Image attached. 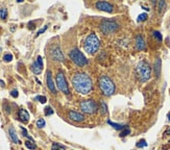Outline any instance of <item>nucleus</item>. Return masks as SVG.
<instances>
[{
  "instance_id": "33",
  "label": "nucleus",
  "mask_w": 170,
  "mask_h": 150,
  "mask_svg": "<svg viewBox=\"0 0 170 150\" xmlns=\"http://www.w3.org/2000/svg\"><path fill=\"white\" fill-rule=\"evenodd\" d=\"M11 95L13 96V97H15V98H17V97H18V91L17 90L11 91Z\"/></svg>"
},
{
  "instance_id": "36",
  "label": "nucleus",
  "mask_w": 170,
  "mask_h": 150,
  "mask_svg": "<svg viewBox=\"0 0 170 150\" xmlns=\"http://www.w3.org/2000/svg\"><path fill=\"white\" fill-rule=\"evenodd\" d=\"M168 121H170V113H168Z\"/></svg>"
},
{
  "instance_id": "23",
  "label": "nucleus",
  "mask_w": 170,
  "mask_h": 150,
  "mask_svg": "<svg viewBox=\"0 0 170 150\" xmlns=\"http://www.w3.org/2000/svg\"><path fill=\"white\" fill-rule=\"evenodd\" d=\"M148 18V16H147V14H141V15H139V17H138V22H142V21H145L146 19Z\"/></svg>"
},
{
  "instance_id": "19",
  "label": "nucleus",
  "mask_w": 170,
  "mask_h": 150,
  "mask_svg": "<svg viewBox=\"0 0 170 150\" xmlns=\"http://www.w3.org/2000/svg\"><path fill=\"white\" fill-rule=\"evenodd\" d=\"M65 146H63L60 143H53L52 147H51V150H65Z\"/></svg>"
},
{
  "instance_id": "9",
  "label": "nucleus",
  "mask_w": 170,
  "mask_h": 150,
  "mask_svg": "<svg viewBox=\"0 0 170 150\" xmlns=\"http://www.w3.org/2000/svg\"><path fill=\"white\" fill-rule=\"evenodd\" d=\"M95 6H96L97 10H103V12H107V13H112L113 10H114L113 4H111V3L107 2V1H98Z\"/></svg>"
},
{
  "instance_id": "2",
  "label": "nucleus",
  "mask_w": 170,
  "mask_h": 150,
  "mask_svg": "<svg viewBox=\"0 0 170 150\" xmlns=\"http://www.w3.org/2000/svg\"><path fill=\"white\" fill-rule=\"evenodd\" d=\"M136 74L139 80L142 81V83L147 81L150 78L151 68H150V66H149V64L146 61H141V62L138 63V65L136 67Z\"/></svg>"
},
{
  "instance_id": "37",
  "label": "nucleus",
  "mask_w": 170,
  "mask_h": 150,
  "mask_svg": "<svg viewBox=\"0 0 170 150\" xmlns=\"http://www.w3.org/2000/svg\"><path fill=\"white\" fill-rule=\"evenodd\" d=\"M0 50H1V49H0Z\"/></svg>"
},
{
  "instance_id": "32",
  "label": "nucleus",
  "mask_w": 170,
  "mask_h": 150,
  "mask_svg": "<svg viewBox=\"0 0 170 150\" xmlns=\"http://www.w3.org/2000/svg\"><path fill=\"white\" fill-rule=\"evenodd\" d=\"M47 28H48V26L46 25V26H44V27H43L42 29H40V30L37 32V36H40V34H43V32H44V31L46 30V29H47Z\"/></svg>"
},
{
  "instance_id": "34",
  "label": "nucleus",
  "mask_w": 170,
  "mask_h": 150,
  "mask_svg": "<svg viewBox=\"0 0 170 150\" xmlns=\"http://www.w3.org/2000/svg\"><path fill=\"white\" fill-rule=\"evenodd\" d=\"M0 87H4V83H3L2 80H0Z\"/></svg>"
},
{
  "instance_id": "3",
  "label": "nucleus",
  "mask_w": 170,
  "mask_h": 150,
  "mask_svg": "<svg viewBox=\"0 0 170 150\" xmlns=\"http://www.w3.org/2000/svg\"><path fill=\"white\" fill-rule=\"evenodd\" d=\"M100 43L99 39L97 38V36L95 34H91L87 36L84 43V49L87 53L89 54H94L96 53L97 50L99 49Z\"/></svg>"
},
{
  "instance_id": "4",
  "label": "nucleus",
  "mask_w": 170,
  "mask_h": 150,
  "mask_svg": "<svg viewBox=\"0 0 170 150\" xmlns=\"http://www.w3.org/2000/svg\"><path fill=\"white\" fill-rule=\"evenodd\" d=\"M98 83H99V88L103 95L111 96L114 94V92H115V85H114V83H113L112 79L109 76H105V75L100 76Z\"/></svg>"
},
{
  "instance_id": "24",
  "label": "nucleus",
  "mask_w": 170,
  "mask_h": 150,
  "mask_svg": "<svg viewBox=\"0 0 170 150\" xmlns=\"http://www.w3.org/2000/svg\"><path fill=\"white\" fill-rule=\"evenodd\" d=\"M146 146H147V143L145 140H141L137 143V147L138 148H143V147H146Z\"/></svg>"
},
{
  "instance_id": "16",
  "label": "nucleus",
  "mask_w": 170,
  "mask_h": 150,
  "mask_svg": "<svg viewBox=\"0 0 170 150\" xmlns=\"http://www.w3.org/2000/svg\"><path fill=\"white\" fill-rule=\"evenodd\" d=\"M19 115V118H20V120H21L22 122H28L29 120V114H28V111H25V109H20L18 113Z\"/></svg>"
},
{
  "instance_id": "17",
  "label": "nucleus",
  "mask_w": 170,
  "mask_h": 150,
  "mask_svg": "<svg viewBox=\"0 0 170 150\" xmlns=\"http://www.w3.org/2000/svg\"><path fill=\"white\" fill-rule=\"evenodd\" d=\"M8 133H10V137H11L12 141H13L14 143H16V144H20V140L18 139V136H17L16 131H15V129H14L13 127H10V129H8Z\"/></svg>"
},
{
  "instance_id": "10",
  "label": "nucleus",
  "mask_w": 170,
  "mask_h": 150,
  "mask_svg": "<svg viewBox=\"0 0 170 150\" xmlns=\"http://www.w3.org/2000/svg\"><path fill=\"white\" fill-rule=\"evenodd\" d=\"M50 53H51V56H52V58L54 61L63 62V61L65 60V57H64V54H63V52H62V49L60 48V46L53 47L52 49H51V51H50Z\"/></svg>"
},
{
  "instance_id": "15",
  "label": "nucleus",
  "mask_w": 170,
  "mask_h": 150,
  "mask_svg": "<svg viewBox=\"0 0 170 150\" xmlns=\"http://www.w3.org/2000/svg\"><path fill=\"white\" fill-rule=\"evenodd\" d=\"M161 67H162V61H161V58H157L153 65L154 73H156V76H157V77H160V74H161Z\"/></svg>"
},
{
  "instance_id": "28",
  "label": "nucleus",
  "mask_w": 170,
  "mask_h": 150,
  "mask_svg": "<svg viewBox=\"0 0 170 150\" xmlns=\"http://www.w3.org/2000/svg\"><path fill=\"white\" fill-rule=\"evenodd\" d=\"M100 105H101V111H102V114L105 115V114H107V104L105 103V101H101L100 102Z\"/></svg>"
},
{
  "instance_id": "13",
  "label": "nucleus",
  "mask_w": 170,
  "mask_h": 150,
  "mask_svg": "<svg viewBox=\"0 0 170 150\" xmlns=\"http://www.w3.org/2000/svg\"><path fill=\"white\" fill-rule=\"evenodd\" d=\"M68 116L72 121H75V122H83L85 120L84 115L81 114V113H77V111H69Z\"/></svg>"
},
{
  "instance_id": "29",
  "label": "nucleus",
  "mask_w": 170,
  "mask_h": 150,
  "mask_svg": "<svg viewBox=\"0 0 170 150\" xmlns=\"http://www.w3.org/2000/svg\"><path fill=\"white\" fill-rule=\"evenodd\" d=\"M3 60H4V62H11V61L13 60V55L10 54V53H6V54L3 56Z\"/></svg>"
},
{
  "instance_id": "18",
  "label": "nucleus",
  "mask_w": 170,
  "mask_h": 150,
  "mask_svg": "<svg viewBox=\"0 0 170 150\" xmlns=\"http://www.w3.org/2000/svg\"><path fill=\"white\" fill-rule=\"evenodd\" d=\"M107 124H110L112 127H114L115 129H117V130H123L124 128H126V125H122V124H118V123H115V122H112L111 120H109L107 121Z\"/></svg>"
},
{
  "instance_id": "25",
  "label": "nucleus",
  "mask_w": 170,
  "mask_h": 150,
  "mask_svg": "<svg viewBox=\"0 0 170 150\" xmlns=\"http://www.w3.org/2000/svg\"><path fill=\"white\" fill-rule=\"evenodd\" d=\"M129 133H131V130H129L128 127H126V128H124V129L120 132V137H126V136L129 135Z\"/></svg>"
},
{
  "instance_id": "31",
  "label": "nucleus",
  "mask_w": 170,
  "mask_h": 150,
  "mask_svg": "<svg viewBox=\"0 0 170 150\" xmlns=\"http://www.w3.org/2000/svg\"><path fill=\"white\" fill-rule=\"evenodd\" d=\"M159 10H163V8H165V5H166V3H165V1H159Z\"/></svg>"
},
{
  "instance_id": "8",
  "label": "nucleus",
  "mask_w": 170,
  "mask_h": 150,
  "mask_svg": "<svg viewBox=\"0 0 170 150\" xmlns=\"http://www.w3.org/2000/svg\"><path fill=\"white\" fill-rule=\"evenodd\" d=\"M56 85H58V88L60 91H62L63 93H65L66 95H68L70 92H69V88H68V85H67V81H66V78L64 76L63 72H59L56 74Z\"/></svg>"
},
{
  "instance_id": "7",
  "label": "nucleus",
  "mask_w": 170,
  "mask_h": 150,
  "mask_svg": "<svg viewBox=\"0 0 170 150\" xmlns=\"http://www.w3.org/2000/svg\"><path fill=\"white\" fill-rule=\"evenodd\" d=\"M81 109L86 114H94L97 111V103L94 100H85L81 103Z\"/></svg>"
},
{
  "instance_id": "6",
  "label": "nucleus",
  "mask_w": 170,
  "mask_h": 150,
  "mask_svg": "<svg viewBox=\"0 0 170 150\" xmlns=\"http://www.w3.org/2000/svg\"><path fill=\"white\" fill-rule=\"evenodd\" d=\"M119 25L113 20H103L102 23L100 24V29H101L102 34H114L118 30Z\"/></svg>"
},
{
  "instance_id": "35",
  "label": "nucleus",
  "mask_w": 170,
  "mask_h": 150,
  "mask_svg": "<svg viewBox=\"0 0 170 150\" xmlns=\"http://www.w3.org/2000/svg\"><path fill=\"white\" fill-rule=\"evenodd\" d=\"M165 135H170V128H169V129L166 130V132H165Z\"/></svg>"
},
{
  "instance_id": "20",
  "label": "nucleus",
  "mask_w": 170,
  "mask_h": 150,
  "mask_svg": "<svg viewBox=\"0 0 170 150\" xmlns=\"http://www.w3.org/2000/svg\"><path fill=\"white\" fill-rule=\"evenodd\" d=\"M25 146H26L28 149H32V150L37 148V145L34 143V141H26V142H25Z\"/></svg>"
},
{
  "instance_id": "5",
  "label": "nucleus",
  "mask_w": 170,
  "mask_h": 150,
  "mask_svg": "<svg viewBox=\"0 0 170 150\" xmlns=\"http://www.w3.org/2000/svg\"><path fill=\"white\" fill-rule=\"evenodd\" d=\"M69 56L72 60V62L77 66H79V67H84V66L88 65V63H89V61L87 60V57L77 48H74V49L71 50L70 53H69Z\"/></svg>"
},
{
  "instance_id": "30",
  "label": "nucleus",
  "mask_w": 170,
  "mask_h": 150,
  "mask_svg": "<svg viewBox=\"0 0 170 150\" xmlns=\"http://www.w3.org/2000/svg\"><path fill=\"white\" fill-rule=\"evenodd\" d=\"M36 99H37V100H39L41 103H45V102L47 101V99H46V97H45V96H37V97H36Z\"/></svg>"
},
{
  "instance_id": "11",
  "label": "nucleus",
  "mask_w": 170,
  "mask_h": 150,
  "mask_svg": "<svg viewBox=\"0 0 170 150\" xmlns=\"http://www.w3.org/2000/svg\"><path fill=\"white\" fill-rule=\"evenodd\" d=\"M32 71L34 73V74H40V73L42 72L43 70V60L41 56H38L37 57V61L34 63L32 65Z\"/></svg>"
},
{
  "instance_id": "22",
  "label": "nucleus",
  "mask_w": 170,
  "mask_h": 150,
  "mask_svg": "<svg viewBox=\"0 0 170 150\" xmlns=\"http://www.w3.org/2000/svg\"><path fill=\"white\" fill-rule=\"evenodd\" d=\"M152 34H153V36L159 42H161L163 40V36H162V34H161V32H160V31H153V32H152Z\"/></svg>"
},
{
  "instance_id": "1",
  "label": "nucleus",
  "mask_w": 170,
  "mask_h": 150,
  "mask_svg": "<svg viewBox=\"0 0 170 150\" xmlns=\"http://www.w3.org/2000/svg\"><path fill=\"white\" fill-rule=\"evenodd\" d=\"M72 85L78 93L83 95H87L92 91L93 83L90 76L86 73H77L72 78Z\"/></svg>"
},
{
  "instance_id": "26",
  "label": "nucleus",
  "mask_w": 170,
  "mask_h": 150,
  "mask_svg": "<svg viewBox=\"0 0 170 150\" xmlns=\"http://www.w3.org/2000/svg\"><path fill=\"white\" fill-rule=\"evenodd\" d=\"M45 115L46 116H50V115L53 114V109L50 107V106H47V107H45V111H44Z\"/></svg>"
},
{
  "instance_id": "14",
  "label": "nucleus",
  "mask_w": 170,
  "mask_h": 150,
  "mask_svg": "<svg viewBox=\"0 0 170 150\" xmlns=\"http://www.w3.org/2000/svg\"><path fill=\"white\" fill-rule=\"evenodd\" d=\"M136 48L138 50H144L146 48V45H145V41L142 38L141 36H136Z\"/></svg>"
},
{
  "instance_id": "21",
  "label": "nucleus",
  "mask_w": 170,
  "mask_h": 150,
  "mask_svg": "<svg viewBox=\"0 0 170 150\" xmlns=\"http://www.w3.org/2000/svg\"><path fill=\"white\" fill-rule=\"evenodd\" d=\"M6 17H8V10H6V8H1L0 10V18L6 19Z\"/></svg>"
},
{
  "instance_id": "27",
  "label": "nucleus",
  "mask_w": 170,
  "mask_h": 150,
  "mask_svg": "<svg viewBox=\"0 0 170 150\" xmlns=\"http://www.w3.org/2000/svg\"><path fill=\"white\" fill-rule=\"evenodd\" d=\"M37 126L39 128H42V127L45 126V120L44 119H39L37 121Z\"/></svg>"
},
{
  "instance_id": "12",
  "label": "nucleus",
  "mask_w": 170,
  "mask_h": 150,
  "mask_svg": "<svg viewBox=\"0 0 170 150\" xmlns=\"http://www.w3.org/2000/svg\"><path fill=\"white\" fill-rule=\"evenodd\" d=\"M46 83H47L48 89H49L53 94H56V89H55V85L52 79V74H51V71H49V70L46 73Z\"/></svg>"
}]
</instances>
